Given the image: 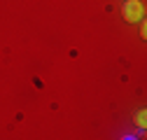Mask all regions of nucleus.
<instances>
[{
	"label": "nucleus",
	"instance_id": "1",
	"mask_svg": "<svg viewBox=\"0 0 147 140\" xmlns=\"http://www.w3.org/2000/svg\"><path fill=\"white\" fill-rule=\"evenodd\" d=\"M142 14H145V7L138 3V0H126V3L121 5V16L128 21V24H136L142 19Z\"/></svg>",
	"mask_w": 147,
	"mask_h": 140
},
{
	"label": "nucleus",
	"instance_id": "2",
	"mask_svg": "<svg viewBox=\"0 0 147 140\" xmlns=\"http://www.w3.org/2000/svg\"><path fill=\"white\" fill-rule=\"evenodd\" d=\"M138 124H140V126H145V114H142V112L138 114Z\"/></svg>",
	"mask_w": 147,
	"mask_h": 140
}]
</instances>
